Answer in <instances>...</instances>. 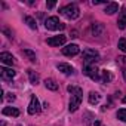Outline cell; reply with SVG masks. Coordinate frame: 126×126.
I'll use <instances>...</instances> for the list:
<instances>
[{"instance_id": "obj_3", "label": "cell", "mask_w": 126, "mask_h": 126, "mask_svg": "<svg viewBox=\"0 0 126 126\" xmlns=\"http://www.w3.org/2000/svg\"><path fill=\"white\" fill-rule=\"evenodd\" d=\"M83 61H85V65H95V62L99 61V53L94 49H85L83 50Z\"/></svg>"}, {"instance_id": "obj_12", "label": "cell", "mask_w": 126, "mask_h": 126, "mask_svg": "<svg viewBox=\"0 0 126 126\" xmlns=\"http://www.w3.org/2000/svg\"><path fill=\"white\" fill-rule=\"evenodd\" d=\"M117 27L120 30L126 28V8H122L120 14H119V19H117Z\"/></svg>"}, {"instance_id": "obj_13", "label": "cell", "mask_w": 126, "mask_h": 126, "mask_svg": "<svg viewBox=\"0 0 126 126\" xmlns=\"http://www.w3.org/2000/svg\"><path fill=\"white\" fill-rule=\"evenodd\" d=\"M2 113H3L5 116H12V117H18V116H19V110L15 108V107H5Z\"/></svg>"}, {"instance_id": "obj_2", "label": "cell", "mask_w": 126, "mask_h": 126, "mask_svg": "<svg viewBox=\"0 0 126 126\" xmlns=\"http://www.w3.org/2000/svg\"><path fill=\"white\" fill-rule=\"evenodd\" d=\"M59 14H61L62 16L68 18V19H76V18H79V15H80V9H79V6H77L76 3H70V5H67V6H64V8H61V9H59Z\"/></svg>"}, {"instance_id": "obj_14", "label": "cell", "mask_w": 126, "mask_h": 126, "mask_svg": "<svg viewBox=\"0 0 126 126\" xmlns=\"http://www.w3.org/2000/svg\"><path fill=\"white\" fill-rule=\"evenodd\" d=\"M56 67H58L59 71H62L64 74H73V71H74L73 67H71L70 64H64V62H62V64H58Z\"/></svg>"}, {"instance_id": "obj_4", "label": "cell", "mask_w": 126, "mask_h": 126, "mask_svg": "<svg viewBox=\"0 0 126 126\" xmlns=\"http://www.w3.org/2000/svg\"><path fill=\"white\" fill-rule=\"evenodd\" d=\"M45 27H46L47 30H52V31L64 30V28H65V25L62 24V22H59V18H56V16H50V18H47V19L45 21Z\"/></svg>"}, {"instance_id": "obj_20", "label": "cell", "mask_w": 126, "mask_h": 126, "mask_svg": "<svg viewBox=\"0 0 126 126\" xmlns=\"http://www.w3.org/2000/svg\"><path fill=\"white\" fill-rule=\"evenodd\" d=\"M22 53H24L25 56H28V59H30L31 62H36V59H37V58H36V53H34L33 50H30V49H24V50H22Z\"/></svg>"}, {"instance_id": "obj_15", "label": "cell", "mask_w": 126, "mask_h": 126, "mask_svg": "<svg viewBox=\"0 0 126 126\" xmlns=\"http://www.w3.org/2000/svg\"><path fill=\"white\" fill-rule=\"evenodd\" d=\"M117 11H119V5L113 2V3H107V6H105V11H104V12H105V14H108V15H113V14H114V12H117Z\"/></svg>"}, {"instance_id": "obj_16", "label": "cell", "mask_w": 126, "mask_h": 126, "mask_svg": "<svg viewBox=\"0 0 126 126\" xmlns=\"http://www.w3.org/2000/svg\"><path fill=\"white\" fill-rule=\"evenodd\" d=\"M45 86H46V89H49V91H58V83H56L53 79H46V80H45Z\"/></svg>"}, {"instance_id": "obj_24", "label": "cell", "mask_w": 126, "mask_h": 126, "mask_svg": "<svg viewBox=\"0 0 126 126\" xmlns=\"http://www.w3.org/2000/svg\"><path fill=\"white\" fill-rule=\"evenodd\" d=\"M55 5H56L55 2H47V3H46V6H47L49 9H52V8H55Z\"/></svg>"}, {"instance_id": "obj_8", "label": "cell", "mask_w": 126, "mask_h": 126, "mask_svg": "<svg viewBox=\"0 0 126 126\" xmlns=\"http://www.w3.org/2000/svg\"><path fill=\"white\" fill-rule=\"evenodd\" d=\"M80 52L79 46L77 45H67L65 47H62V53H64L65 56H74Z\"/></svg>"}, {"instance_id": "obj_25", "label": "cell", "mask_w": 126, "mask_h": 126, "mask_svg": "<svg viewBox=\"0 0 126 126\" xmlns=\"http://www.w3.org/2000/svg\"><path fill=\"white\" fill-rule=\"evenodd\" d=\"M6 99H8V101H14V99H15V95H14V94H8Z\"/></svg>"}, {"instance_id": "obj_26", "label": "cell", "mask_w": 126, "mask_h": 126, "mask_svg": "<svg viewBox=\"0 0 126 126\" xmlns=\"http://www.w3.org/2000/svg\"><path fill=\"white\" fill-rule=\"evenodd\" d=\"M123 76H125V80H126V68H123Z\"/></svg>"}, {"instance_id": "obj_27", "label": "cell", "mask_w": 126, "mask_h": 126, "mask_svg": "<svg viewBox=\"0 0 126 126\" xmlns=\"http://www.w3.org/2000/svg\"><path fill=\"white\" fill-rule=\"evenodd\" d=\"M122 102H125V104H126V96H125V98L122 99Z\"/></svg>"}, {"instance_id": "obj_28", "label": "cell", "mask_w": 126, "mask_h": 126, "mask_svg": "<svg viewBox=\"0 0 126 126\" xmlns=\"http://www.w3.org/2000/svg\"><path fill=\"white\" fill-rule=\"evenodd\" d=\"M2 126H6V123H5V122H2Z\"/></svg>"}, {"instance_id": "obj_11", "label": "cell", "mask_w": 126, "mask_h": 126, "mask_svg": "<svg viewBox=\"0 0 126 126\" xmlns=\"http://www.w3.org/2000/svg\"><path fill=\"white\" fill-rule=\"evenodd\" d=\"M15 74H16V73H15L12 68H6V67L0 68V76H2L3 80H12V79L15 77Z\"/></svg>"}, {"instance_id": "obj_29", "label": "cell", "mask_w": 126, "mask_h": 126, "mask_svg": "<svg viewBox=\"0 0 126 126\" xmlns=\"http://www.w3.org/2000/svg\"><path fill=\"white\" fill-rule=\"evenodd\" d=\"M16 126H22V125H16Z\"/></svg>"}, {"instance_id": "obj_9", "label": "cell", "mask_w": 126, "mask_h": 126, "mask_svg": "<svg viewBox=\"0 0 126 126\" xmlns=\"http://www.w3.org/2000/svg\"><path fill=\"white\" fill-rule=\"evenodd\" d=\"M104 30H105V27H104V24H101V22H95V24L91 25V34L95 36V37L101 36V34L104 33Z\"/></svg>"}, {"instance_id": "obj_7", "label": "cell", "mask_w": 126, "mask_h": 126, "mask_svg": "<svg viewBox=\"0 0 126 126\" xmlns=\"http://www.w3.org/2000/svg\"><path fill=\"white\" fill-rule=\"evenodd\" d=\"M65 40H67V37H65V36L59 34V36H53V37H49L46 42H47V45H49V46H62V45L65 43Z\"/></svg>"}, {"instance_id": "obj_23", "label": "cell", "mask_w": 126, "mask_h": 126, "mask_svg": "<svg viewBox=\"0 0 126 126\" xmlns=\"http://www.w3.org/2000/svg\"><path fill=\"white\" fill-rule=\"evenodd\" d=\"M117 46H119V49H120L122 52L126 53V39H120L119 43H117Z\"/></svg>"}, {"instance_id": "obj_6", "label": "cell", "mask_w": 126, "mask_h": 126, "mask_svg": "<svg viewBox=\"0 0 126 126\" xmlns=\"http://www.w3.org/2000/svg\"><path fill=\"white\" fill-rule=\"evenodd\" d=\"M37 113H40V102H39V99L33 95L31 99H30V104H28V114L34 116V114H37Z\"/></svg>"}, {"instance_id": "obj_1", "label": "cell", "mask_w": 126, "mask_h": 126, "mask_svg": "<svg viewBox=\"0 0 126 126\" xmlns=\"http://www.w3.org/2000/svg\"><path fill=\"white\" fill-rule=\"evenodd\" d=\"M68 89V92L71 94V99H70V111L71 113H74V111H77V108L80 107V104H82V89L80 88H76V86H68L67 88Z\"/></svg>"}, {"instance_id": "obj_22", "label": "cell", "mask_w": 126, "mask_h": 126, "mask_svg": "<svg viewBox=\"0 0 126 126\" xmlns=\"http://www.w3.org/2000/svg\"><path fill=\"white\" fill-rule=\"evenodd\" d=\"M117 119H120L122 122H126V108H120L117 111Z\"/></svg>"}, {"instance_id": "obj_10", "label": "cell", "mask_w": 126, "mask_h": 126, "mask_svg": "<svg viewBox=\"0 0 126 126\" xmlns=\"http://www.w3.org/2000/svg\"><path fill=\"white\" fill-rule=\"evenodd\" d=\"M0 61H2L3 64H6V65L15 64V58H14V55L9 53V52H2V53H0Z\"/></svg>"}, {"instance_id": "obj_5", "label": "cell", "mask_w": 126, "mask_h": 126, "mask_svg": "<svg viewBox=\"0 0 126 126\" xmlns=\"http://www.w3.org/2000/svg\"><path fill=\"white\" fill-rule=\"evenodd\" d=\"M83 73H85L88 77H91L92 80H98V79H99V70H98L95 65H85V67H83Z\"/></svg>"}, {"instance_id": "obj_21", "label": "cell", "mask_w": 126, "mask_h": 126, "mask_svg": "<svg viewBox=\"0 0 126 126\" xmlns=\"http://www.w3.org/2000/svg\"><path fill=\"white\" fill-rule=\"evenodd\" d=\"M101 73H102V80H104L105 83H107V82H110V80L113 79V76H111V73H110V71H107V70H102Z\"/></svg>"}, {"instance_id": "obj_19", "label": "cell", "mask_w": 126, "mask_h": 126, "mask_svg": "<svg viewBox=\"0 0 126 126\" xmlns=\"http://www.w3.org/2000/svg\"><path fill=\"white\" fill-rule=\"evenodd\" d=\"M24 21H25V24H27L31 30H37V24H36L34 18H31V16H25V18H24Z\"/></svg>"}, {"instance_id": "obj_18", "label": "cell", "mask_w": 126, "mask_h": 126, "mask_svg": "<svg viewBox=\"0 0 126 126\" xmlns=\"http://www.w3.org/2000/svg\"><path fill=\"white\" fill-rule=\"evenodd\" d=\"M99 99H101V95L98 94V92H91L89 94V104H98L99 102Z\"/></svg>"}, {"instance_id": "obj_17", "label": "cell", "mask_w": 126, "mask_h": 126, "mask_svg": "<svg viewBox=\"0 0 126 126\" xmlns=\"http://www.w3.org/2000/svg\"><path fill=\"white\" fill-rule=\"evenodd\" d=\"M28 77H30V82L31 85H39V74L34 71V70H28Z\"/></svg>"}]
</instances>
